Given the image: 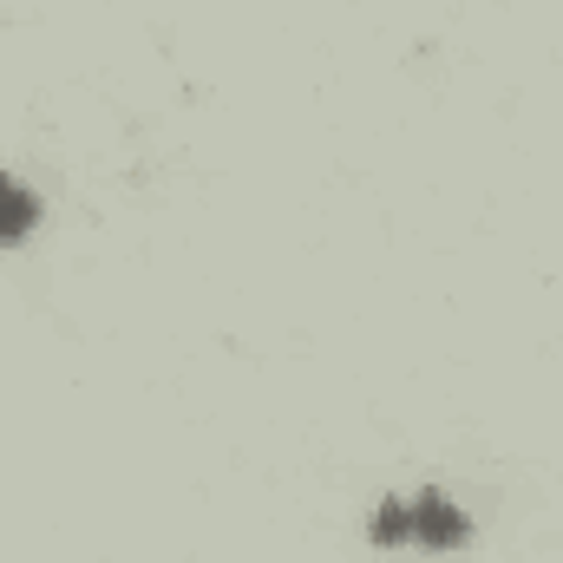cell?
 <instances>
[{
  "mask_svg": "<svg viewBox=\"0 0 563 563\" xmlns=\"http://www.w3.org/2000/svg\"><path fill=\"white\" fill-rule=\"evenodd\" d=\"M367 531H374V544H413V505L407 498H380Z\"/></svg>",
  "mask_w": 563,
  "mask_h": 563,
  "instance_id": "3",
  "label": "cell"
},
{
  "mask_svg": "<svg viewBox=\"0 0 563 563\" xmlns=\"http://www.w3.org/2000/svg\"><path fill=\"white\" fill-rule=\"evenodd\" d=\"M472 538V511L465 505H452L445 492H420L413 498V544L426 551H459Z\"/></svg>",
  "mask_w": 563,
  "mask_h": 563,
  "instance_id": "1",
  "label": "cell"
},
{
  "mask_svg": "<svg viewBox=\"0 0 563 563\" xmlns=\"http://www.w3.org/2000/svg\"><path fill=\"white\" fill-rule=\"evenodd\" d=\"M33 223H40V197H33V184H20V177L0 170V243H20Z\"/></svg>",
  "mask_w": 563,
  "mask_h": 563,
  "instance_id": "2",
  "label": "cell"
}]
</instances>
